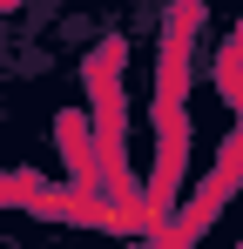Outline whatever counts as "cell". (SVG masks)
I'll use <instances>...</instances> for the list:
<instances>
[]
</instances>
